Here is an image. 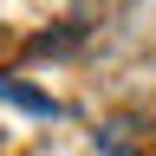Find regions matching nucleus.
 <instances>
[{
    "mask_svg": "<svg viewBox=\"0 0 156 156\" xmlns=\"http://www.w3.org/2000/svg\"><path fill=\"white\" fill-rule=\"evenodd\" d=\"M111 156H136V150H124V143H111Z\"/></svg>",
    "mask_w": 156,
    "mask_h": 156,
    "instance_id": "2",
    "label": "nucleus"
},
{
    "mask_svg": "<svg viewBox=\"0 0 156 156\" xmlns=\"http://www.w3.org/2000/svg\"><path fill=\"white\" fill-rule=\"evenodd\" d=\"M0 98H7V104H20V111H33V117H58L52 98L33 91V85H20V78H0Z\"/></svg>",
    "mask_w": 156,
    "mask_h": 156,
    "instance_id": "1",
    "label": "nucleus"
}]
</instances>
